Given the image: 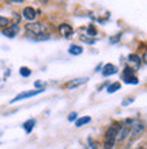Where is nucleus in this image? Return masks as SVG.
Segmentation results:
<instances>
[{
	"mask_svg": "<svg viewBox=\"0 0 147 149\" xmlns=\"http://www.w3.org/2000/svg\"><path fill=\"white\" fill-rule=\"evenodd\" d=\"M128 64H129V68L136 71L139 69L140 65H142V61H140V57L138 54H129L128 56Z\"/></svg>",
	"mask_w": 147,
	"mask_h": 149,
	"instance_id": "39448f33",
	"label": "nucleus"
},
{
	"mask_svg": "<svg viewBox=\"0 0 147 149\" xmlns=\"http://www.w3.org/2000/svg\"><path fill=\"white\" fill-rule=\"evenodd\" d=\"M89 141H90V144H91V149H97V144H96V142H93L91 140H89Z\"/></svg>",
	"mask_w": 147,
	"mask_h": 149,
	"instance_id": "b1692460",
	"label": "nucleus"
},
{
	"mask_svg": "<svg viewBox=\"0 0 147 149\" xmlns=\"http://www.w3.org/2000/svg\"><path fill=\"white\" fill-rule=\"evenodd\" d=\"M19 74L20 76H23V77H29V76L32 74V69H29L27 67H20Z\"/></svg>",
	"mask_w": 147,
	"mask_h": 149,
	"instance_id": "dca6fc26",
	"label": "nucleus"
},
{
	"mask_svg": "<svg viewBox=\"0 0 147 149\" xmlns=\"http://www.w3.org/2000/svg\"><path fill=\"white\" fill-rule=\"evenodd\" d=\"M22 15H23L25 19L34 20V19H36V16H37V12H36V10H34L33 7H25L23 8V12H22Z\"/></svg>",
	"mask_w": 147,
	"mask_h": 149,
	"instance_id": "6e6552de",
	"label": "nucleus"
},
{
	"mask_svg": "<svg viewBox=\"0 0 147 149\" xmlns=\"http://www.w3.org/2000/svg\"><path fill=\"white\" fill-rule=\"evenodd\" d=\"M41 92H44V90H34V91H26V92H22V94L16 95L15 98L11 100V103H15L18 100H22V99H26V98H30V96H34V95H38Z\"/></svg>",
	"mask_w": 147,
	"mask_h": 149,
	"instance_id": "20e7f679",
	"label": "nucleus"
},
{
	"mask_svg": "<svg viewBox=\"0 0 147 149\" xmlns=\"http://www.w3.org/2000/svg\"><path fill=\"white\" fill-rule=\"evenodd\" d=\"M115 144H116V141H110V140H106V141H105V144H103V149H112Z\"/></svg>",
	"mask_w": 147,
	"mask_h": 149,
	"instance_id": "6ab92c4d",
	"label": "nucleus"
},
{
	"mask_svg": "<svg viewBox=\"0 0 147 149\" xmlns=\"http://www.w3.org/2000/svg\"><path fill=\"white\" fill-rule=\"evenodd\" d=\"M117 41H120V37H119V36H115L113 38H110V42H112V43L117 42Z\"/></svg>",
	"mask_w": 147,
	"mask_h": 149,
	"instance_id": "4be33fe9",
	"label": "nucleus"
},
{
	"mask_svg": "<svg viewBox=\"0 0 147 149\" xmlns=\"http://www.w3.org/2000/svg\"><path fill=\"white\" fill-rule=\"evenodd\" d=\"M34 125H36V119H29V121H26L23 123V129L26 133H32L33 127H34Z\"/></svg>",
	"mask_w": 147,
	"mask_h": 149,
	"instance_id": "f8f14e48",
	"label": "nucleus"
},
{
	"mask_svg": "<svg viewBox=\"0 0 147 149\" xmlns=\"http://www.w3.org/2000/svg\"><path fill=\"white\" fill-rule=\"evenodd\" d=\"M120 87H121V84H120L119 81L112 83L110 86H108L106 91H108V92H109V94H113V92H116V91H119V90H120Z\"/></svg>",
	"mask_w": 147,
	"mask_h": 149,
	"instance_id": "4468645a",
	"label": "nucleus"
},
{
	"mask_svg": "<svg viewBox=\"0 0 147 149\" xmlns=\"http://www.w3.org/2000/svg\"><path fill=\"white\" fill-rule=\"evenodd\" d=\"M59 33H60V36L64 37V38H70V37L74 34V29H72L70 24L63 23L59 26Z\"/></svg>",
	"mask_w": 147,
	"mask_h": 149,
	"instance_id": "423d86ee",
	"label": "nucleus"
},
{
	"mask_svg": "<svg viewBox=\"0 0 147 149\" xmlns=\"http://www.w3.org/2000/svg\"><path fill=\"white\" fill-rule=\"evenodd\" d=\"M76 117H78V114H76V113H71V114H70V115H68V121H70V122L75 121V119H76Z\"/></svg>",
	"mask_w": 147,
	"mask_h": 149,
	"instance_id": "412c9836",
	"label": "nucleus"
},
{
	"mask_svg": "<svg viewBox=\"0 0 147 149\" xmlns=\"http://www.w3.org/2000/svg\"><path fill=\"white\" fill-rule=\"evenodd\" d=\"M121 126H123V123H120V122H113V123L109 126V129L106 130V134H105L106 140L116 141V138H117V136H119V133H120Z\"/></svg>",
	"mask_w": 147,
	"mask_h": 149,
	"instance_id": "f03ea898",
	"label": "nucleus"
},
{
	"mask_svg": "<svg viewBox=\"0 0 147 149\" xmlns=\"http://www.w3.org/2000/svg\"><path fill=\"white\" fill-rule=\"evenodd\" d=\"M68 52H70V54H72V56H79V54H82L83 49L80 46H78V45H71L70 49H68Z\"/></svg>",
	"mask_w": 147,
	"mask_h": 149,
	"instance_id": "ddd939ff",
	"label": "nucleus"
},
{
	"mask_svg": "<svg viewBox=\"0 0 147 149\" xmlns=\"http://www.w3.org/2000/svg\"><path fill=\"white\" fill-rule=\"evenodd\" d=\"M86 81H87V79H76V80H72V81L67 83V84H65V88H74V87H78Z\"/></svg>",
	"mask_w": 147,
	"mask_h": 149,
	"instance_id": "9b49d317",
	"label": "nucleus"
},
{
	"mask_svg": "<svg viewBox=\"0 0 147 149\" xmlns=\"http://www.w3.org/2000/svg\"><path fill=\"white\" fill-rule=\"evenodd\" d=\"M117 73V68L113 65V64H106V65H103V71H102V74L105 77L108 76H112V74Z\"/></svg>",
	"mask_w": 147,
	"mask_h": 149,
	"instance_id": "1a4fd4ad",
	"label": "nucleus"
},
{
	"mask_svg": "<svg viewBox=\"0 0 147 149\" xmlns=\"http://www.w3.org/2000/svg\"><path fill=\"white\" fill-rule=\"evenodd\" d=\"M26 33L29 36H33V37H40V36H44L45 33V26L41 23H29L26 24Z\"/></svg>",
	"mask_w": 147,
	"mask_h": 149,
	"instance_id": "f257e3e1",
	"label": "nucleus"
},
{
	"mask_svg": "<svg viewBox=\"0 0 147 149\" xmlns=\"http://www.w3.org/2000/svg\"><path fill=\"white\" fill-rule=\"evenodd\" d=\"M121 77H123L124 83H127V84H138V83H139L138 77L135 76V71L131 69L129 67H127L123 71V76H121Z\"/></svg>",
	"mask_w": 147,
	"mask_h": 149,
	"instance_id": "7ed1b4c3",
	"label": "nucleus"
},
{
	"mask_svg": "<svg viewBox=\"0 0 147 149\" xmlns=\"http://www.w3.org/2000/svg\"><path fill=\"white\" fill-rule=\"evenodd\" d=\"M142 132H143V123H140V122L132 123V130H131V137L132 138H136Z\"/></svg>",
	"mask_w": 147,
	"mask_h": 149,
	"instance_id": "9d476101",
	"label": "nucleus"
},
{
	"mask_svg": "<svg viewBox=\"0 0 147 149\" xmlns=\"http://www.w3.org/2000/svg\"><path fill=\"white\" fill-rule=\"evenodd\" d=\"M36 87H44V83H41V81H36Z\"/></svg>",
	"mask_w": 147,
	"mask_h": 149,
	"instance_id": "393cba45",
	"label": "nucleus"
},
{
	"mask_svg": "<svg viewBox=\"0 0 147 149\" xmlns=\"http://www.w3.org/2000/svg\"><path fill=\"white\" fill-rule=\"evenodd\" d=\"M90 121H91V118H90V117H82V118H79V119H76V121H75V126L80 127V126H83V125H86V123H89Z\"/></svg>",
	"mask_w": 147,
	"mask_h": 149,
	"instance_id": "2eb2a0df",
	"label": "nucleus"
},
{
	"mask_svg": "<svg viewBox=\"0 0 147 149\" xmlns=\"http://www.w3.org/2000/svg\"><path fill=\"white\" fill-rule=\"evenodd\" d=\"M87 34L90 37H96L97 36V29H96V26H93V24H90L87 27Z\"/></svg>",
	"mask_w": 147,
	"mask_h": 149,
	"instance_id": "a211bd4d",
	"label": "nucleus"
},
{
	"mask_svg": "<svg viewBox=\"0 0 147 149\" xmlns=\"http://www.w3.org/2000/svg\"><path fill=\"white\" fill-rule=\"evenodd\" d=\"M10 24V19L8 18H4V16H0V27H8Z\"/></svg>",
	"mask_w": 147,
	"mask_h": 149,
	"instance_id": "f3484780",
	"label": "nucleus"
},
{
	"mask_svg": "<svg viewBox=\"0 0 147 149\" xmlns=\"http://www.w3.org/2000/svg\"><path fill=\"white\" fill-rule=\"evenodd\" d=\"M19 33V26H16V24H12V26H8V27L3 29V34L8 38H14Z\"/></svg>",
	"mask_w": 147,
	"mask_h": 149,
	"instance_id": "0eeeda50",
	"label": "nucleus"
},
{
	"mask_svg": "<svg viewBox=\"0 0 147 149\" xmlns=\"http://www.w3.org/2000/svg\"><path fill=\"white\" fill-rule=\"evenodd\" d=\"M12 20H14V24H16V26H18V23L20 22V16L18 15V14H15V12H14V14H12Z\"/></svg>",
	"mask_w": 147,
	"mask_h": 149,
	"instance_id": "aec40b11",
	"label": "nucleus"
},
{
	"mask_svg": "<svg viewBox=\"0 0 147 149\" xmlns=\"http://www.w3.org/2000/svg\"><path fill=\"white\" fill-rule=\"evenodd\" d=\"M134 102V98H131V99H125V100H124V103H123V106H127L128 103H132Z\"/></svg>",
	"mask_w": 147,
	"mask_h": 149,
	"instance_id": "5701e85b",
	"label": "nucleus"
},
{
	"mask_svg": "<svg viewBox=\"0 0 147 149\" xmlns=\"http://www.w3.org/2000/svg\"><path fill=\"white\" fill-rule=\"evenodd\" d=\"M139 149H144V148H139Z\"/></svg>",
	"mask_w": 147,
	"mask_h": 149,
	"instance_id": "a878e982",
	"label": "nucleus"
}]
</instances>
